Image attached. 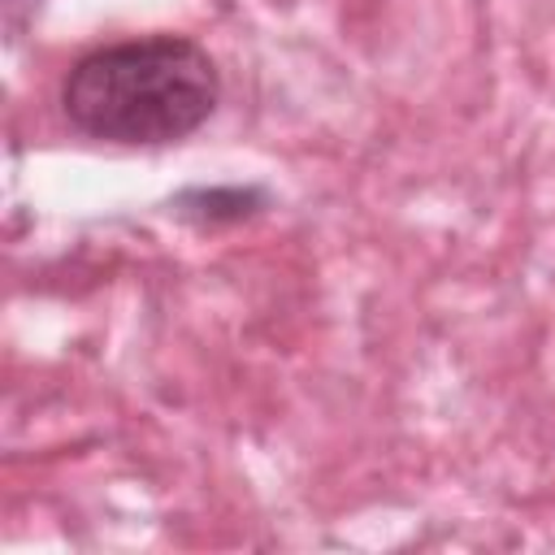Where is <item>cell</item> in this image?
<instances>
[{"instance_id":"6da1fadb","label":"cell","mask_w":555,"mask_h":555,"mask_svg":"<svg viewBox=\"0 0 555 555\" xmlns=\"http://www.w3.org/2000/svg\"><path fill=\"white\" fill-rule=\"evenodd\" d=\"M217 65L182 35L108 43L82 56L61 82L74 130L104 143H178L217 108Z\"/></svg>"},{"instance_id":"7a4b0ae2","label":"cell","mask_w":555,"mask_h":555,"mask_svg":"<svg viewBox=\"0 0 555 555\" xmlns=\"http://www.w3.org/2000/svg\"><path fill=\"white\" fill-rule=\"evenodd\" d=\"M9 4H17V0H9Z\"/></svg>"}]
</instances>
